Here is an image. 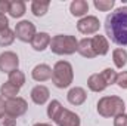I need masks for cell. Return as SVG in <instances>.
I'll use <instances>...</instances> for the list:
<instances>
[{
  "label": "cell",
  "instance_id": "obj_23",
  "mask_svg": "<svg viewBox=\"0 0 127 126\" xmlns=\"http://www.w3.org/2000/svg\"><path fill=\"white\" fill-rule=\"evenodd\" d=\"M7 82H10V83H13L15 86H18L19 89L25 85V74L21 71V70H13V71H10L9 73V80Z\"/></svg>",
  "mask_w": 127,
  "mask_h": 126
},
{
  "label": "cell",
  "instance_id": "obj_24",
  "mask_svg": "<svg viewBox=\"0 0 127 126\" xmlns=\"http://www.w3.org/2000/svg\"><path fill=\"white\" fill-rule=\"evenodd\" d=\"M13 42H15V33L12 31L10 28L0 30V46H1V48L10 46Z\"/></svg>",
  "mask_w": 127,
  "mask_h": 126
},
{
  "label": "cell",
  "instance_id": "obj_14",
  "mask_svg": "<svg viewBox=\"0 0 127 126\" xmlns=\"http://www.w3.org/2000/svg\"><path fill=\"white\" fill-rule=\"evenodd\" d=\"M50 40L52 39H50V36L47 33H44V31L37 33L34 36V39L31 40V48L34 51H37V52H43V51H46L49 48Z\"/></svg>",
  "mask_w": 127,
  "mask_h": 126
},
{
  "label": "cell",
  "instance_id": "obj_31",
  "mask_svg": "<svg viewBox=\"0 0 127 126\" xmlns=\"http://www.w3.org/2000/svg\"><path fill=\"white\" fill-rule=\"evenodd\" d=\"M9 28V19L6 15H0V30Z\"/></svg>",
  "mask_w": 127,
  "mask_h": 126
},
{
  "label": "cell",
  "instance_id": "obj_3",
  "mask_svg": "<svg viewBox=\"0 0 127 126\" xmlns=\"http://www.w3.org/2000/svg\"><path fill=\"white\" fill-rule=\"evenodd\" d=\"M49 49L55 55H72L78 49V40L69 34H56L52 37Z\"/></svg>",
  "mask_w": 127,
  "mask_h": 126
},
{
  "label": "cell",
  "instance_id": "obj_17",
  "mask_svg": "<svg viewBox=\"0 0 127 126\" xmlns=\"http://www.w3.org/2000/svg\"><path fill=\"white\" fill-rule=\"evenodd\" d=\"M87 86H89V89H90L92 92H103V91L108 88L100 74H92V76L87 79Z\"/></svg>",
  "mask_w": 127,
  "mask_h": 126
},
{
  "label": "cell",
  "instance_id": "obj_22",
  "mask_svg": "<svg viewBox=\"0 0 127 126\" xmlns=\"http://www.w3.org/2000/svg\"><path fill=\"white\" fill-rule=\"evenodd\" d=\"M62 108H64L62 104H61L58 99H52V101L49 102V105H47V117L55 122V119L59 116V113L62 111Z\"/></svg>",
  "mask_w": 127,
  "mask_h": 126
},
{
  "label": "cell",
  "instance_id": "obj_27",
  "mask_svg": "<svg viewBox=\"0 0 127 126\" xmlns=\"http://www.w3.org/2000/svg\"><path fill=\"white\" fill-rule=\"evenodd\" d=\"M0 126H16V119L4 113L3 116H0Z\"/></svg>",
  "mask_w": 127,
  "mask_h": 126
},
{
  "label": "cell",
  "instance_id": "obj_4",
  "mask_svg": "<svg viewBox=\"0 0 127 126\" xmlns=\"http://www.w3.org/2000/svg\"><path fill=\"white\" fill-rule=\"evenodd\" d=\"M74 80V70L68 61H58L52 68V82L56 88L65 89L69 88Z\"/></svg>",
  "mask_w": 127,
  "mask_h": 126
},
{
  "label": "cell",
  "instance_id": "obj_13",
  "mask_svg": "<svg viewBox=\"0 0 127 126\" xmlns=\"http://www.w3.org/2000/svg\"><path fill=\"white\" fill-rule=\"evenodd\" d=\"M31 77L35 82H46V80L52 79V68L47 64H38L32 68Z\"/></svg>",
  "mask_w": 127,
  "mask_h": 126
},
{
  "label": "cell",
  "instance_id": "obj_32",
  "mask_svg": "<svg viewBox=\"0 0 127 126\" xmlns=\"http://www.w3.org/2000/svg\"><path fill=\"white\" fill-rule=\"evenodd\" d=\"M4 102H6V101H4V98L0 95V116H3V114H4Z\"/></svg>",
  "mask_w": 127,
  "mask_h": 126
},
{
  "label": "cell",
  "instance_id": "obj_18",
  "mask_svg": "<svg viewBox=\"0 0 127 126\" xmlns=\"http://www.w3.org/2000/svg\"><path fill=\"white\" fill-rule=\"evenodd\" d=\"M27 12V6L22 0H13L10 1V6H9V15L12 18H21L24 16V13Z\"/></svg>",
  "mask_w": 127,
  "mask_h": 126
},
{
  "label": "cell",
  "instance_id": "obj_11",
  "mask_svg": "<svg viewBox=\"0 0 127 126\" xmlns=\"http://www.w3.org/2000/svg\"><path fill=\"white\" fill-rule=\"evenodd\" d=\"M49 96H50V92L46 86L43 85H37L34 86L31 91V99L35 105H44L47 101H49Z\"/></svg>",
  "mask_w": 127,
  "mask_h": 126
},
{
  "label": "cell",
  "instance_id": "obj_6",
  "mask_svg": "<svg viewBox=\"0 0 127 126\" xmlns=\"http://www.w3.org/2000/svg\"><path fill=\"white\" fill-rule=\"evenodd\" d=\"M27 110H28V104L21 96H15V98L6 99V102H4V113L12 116V117H15V119L22 116V114H25Z\"/></svg>",
  "mask_w": 127,
  "mask_h": 126
},
{
  "label": "cell",
  "instance_id": "obj_28",
  "mask_svg": "<svg viewBox=\"0 0 127 126\" xmlns=\"http://www.w3.org/2000/svg\"><path fill=\"white\" fill-rule=\"evenodd\" d=\"M115 83H117L121 89H127V71H121V73L117 74Z\"/></svg>",
  "mask_w": 127,
  "mask_h": 126
},
{
  "label": "cell",
  "instance_id": "obj_16",
  "mask_svg": "<svg viewBox=\"0 0 127 126\" xmlns=\"http://www.w3.org/2000/svg\"><path fill=\"white\" fill-rule=\"evenodd\" d=\"M77 52L81 57H84V58H89V60L95 58L96 54H95V51H93V48H92V39L84 37V39L78 40V49H77Z\"/></svg>",
  "mask_w": 127,
  "mask_h": 126
},
{
  "label": "cell",
  "instance_id": "obj_33",
  "mask_svg": "<svg viewBox=\"0 0 127 126\" xmlns=\"http://www.w3.org/2000/svg\"><path fill=\"white\" fill-rule=\"evenodd\" d=\"M34 126H52V125H49V123H35Z\"/></svg>",
  "mask_w": 127,
  "mask_h": 126
},
{
  "label": "cell",
  "instance_id": "obj_12",
  "mask_svg": "<svg viewBox=\"0 0 127 126\" xmlns=\"http://www.w3.org/2000/svg\"><path fill=\"white\" fill-rule=\"evenodd\" d=\"M92 48H93V51H95L96 57H97V55L103 57V55H106L108 51H109V42H108V39H106L105 36L96 34V36L92 37Z\"/></svg>",
  "mask_w": 127,
  "mask_h": 126
},
{
  "label": "cell",
  "instance_id": "obj_29",
  "mask_svg": "<svg viewBox=\"0 0 127 126\" xmlns=\"http://www.w3.org/2000/svg\"><path fill=\"white\" fill-rule=\"evenodd\" d=\"M114 126H127V114L126 113L114 117Z\"/></svg>",
  "mask_w": 127,
  "mask_h": 126
},
{
  "label": "cell",
  "instance_id": "obj_30",
  "mask_svg": "<svg viewBox=\"0 0 127 126\" xmlns=\"http://www.w3.org/2000/svg\"><path fill=\"white\" fill-rule=\"evenodd\" d=\"M9 6H10V1L0 0V15H6V12H9Z\"/></svg>",
  "mask_w": 127,
  "mask_h": 126
},
{
  "label": "cell",
  "instance_id": "obj_5",
  "mask_svg": "<svg viewBox=\"0 0 127 126\" xmlns=\"http://www.w3.org/2000/svg\"><path fill=\"white\" fill-rule=\"evenodd\" d=\"M15 37L18 39V40H21V42H24V43H31V40L34 39V36L37 34L35 31V25L32 24L31 21H28V19H22V21H19L16 25H15Z\"/></svg>",
  "mask_w": 127,
  "mask_h": 126
},
{
  "label": "cell",
  "instance_id": "obj_21",
  "mask_svg": "<svg viewBox=\"0 0 127 126\" xmlns=\"http://www.w3.org/2000/svg\"><path fill=\"white\" fill-rule=\"evenodd\" d=\"M0 95H1L3 98H6V99L15 98V96L19 95V88L15 86V85L10 83V82H6V83H3V85L0 86Z\"/></svg>",
  "mask_w": 127,
  "mask_h": 126
},
{
  "label": "cell",
  "instance_id": "obj_15",
  "mask_svg": "<svg viewBox=\"0 0 127 126\" xmlns=\"http://www.w3.org/2000/svg\"><path fill=\"white\" fill-rule=\"evenodd\" d=\"M69 12H71L72 16L84 18L89 12V3L86 0H74L69 4Z\"/></svg>",
  "mask_w": 127,
  "mask_h": 126
},
{
  "label": "cell",
  "instance_id": "obj_19",
  "mask_svg": "<svg viewBox=\"0 0 127 126\" xmlns=\"http://www.w3.org/2000/svg\"><path fill=\"white\" fill-rule=\"evenodd\" d=\"M112 61L117 68H124L127 64V51L124 48H117L112 51Z\"/></svg>",
  "mask_w": 127,
  "mask_h": 126
},
{
  "label": "cell",
  "instance_id": "obj_25",
  "mask_svg": "<svg viewBox=\"0 0 127 126\" xmlns=\"http://www.w3.org/2000/svg\"><path fill=\"white\" fill-rule=\"evenodd\" d=\"M117 74H118V73H117L114 68H105V70L100 73V76H102L103 82L106 83V86H111V85L115 83V80H117Z\"/></svg>",
  "mask_w": 127,
  "mask_h": 126
},
{
  "label": "cell",
  "instance_id": "obj_10",
  "mask_svg": "<svg viewBox=\"0 0 127 126\" xmlns=\"http://www.w3.org/2000/svg\"><path fill=\"white\" fill-rule=\"evenodd\" d=\"M66 99H68V102L71 104V105H81V104H84L86 102V99H87V92L83 89V88H80V86H74V88H71L69 91H68V94H66Z\"/></svg>",
  "mask_w": 127,
  "mask_h": 126
},
{
  "label": "cell",
  "instance_id": "obj_20",
  "mask_svg": "<svg viewBox=\"0 0 127 126\" xmlns=\"http://www.w3.org/2000/svg\"><path fill=\"white\" fill-rule=\"evenodd\" d=\"M49 6H50V1H41V0H34L31 3V12L34 16H44L49 10Z\"/></svg>",
  "mask_w": 127,
  "mask_h": 126
},
{
  "label": "cell",
  "instance_id": "obj_8",
  "mask_svg": "<svg viewBox=\"0 0 127 126\" xmlns=\"http://www.w3.org/2000/svg\"><path fill=\"white\" fill-rule=\"evenodd\" d=\"M19 67V58L12 51H4L0 54V71L9 74L13 70H18Z\"/></svg>",
  "mask_w": 127,
  "mask_h": 126
},
{
  "label": "cell",
  "instance_id": "obj_9",
  "mask_svg": "<svg viewBox=\"0 0 127 126\" xmlns=\"http://www.w3.org/2000/svg\"><path fill=\"white\" fill-rule=\"evenodd\" d=\"M55 123L58 126H80L81 125V119L77 113L68 110V108H62V111L59 113V116L55 119Z\"/></svg>",
  "mask_w": 127,
  "mask_h": 126
},
{
  "label": "cell",
  "instance_id": "obj_7",
  "mask_svg": "<svg viewBox=\"0 0 127 126\" xmlns=\"http://www.w3.org/2000/svg\"><path fill=\"white\" fill-rule=\"evenodd\" d=\"M99 28H100V22L93 15H86L84 18H80V21L77 22V30L84 36L96 34Z\"/></svg>",
  "mask_w": 127,
  "mask_h": 126
},
{
  "label": "cell",
  "instance_id": "obj_2",
  "mask_svg": "<svg viewBox=\"0 0 127 126\" xmlns=\"http://www.w3.org/2000/svg\"><path fill=\"white\" fill-rule=\"evenodd\" d=\"M126 110V104L123 101V98L115 96V95H106L102 96L97 101V113L102 117H117L120 114H123Z\"/></svg>",
  "mask_w": 127,
  "mask_h": 126
},
{
  "label": "cell",
  "instance_id": "obj_1",
  "mask_svg": "<svg viewBox=\"0 0 127 126\" xmlns=\"http://www.w3.org/2000/svg\"><path fill=\"white\" fill-rule=\"evenodd\" d=\"M105 33L112 43L127 46V6L117 7L106 16Z\"/></svg>",
  "mask_w": 127,
  "mask_h": 126
},
{
  "label": "cell",
  "instance_id": "obj_26",
  "mask_svg": "<svg viewBox=\"0 0 127 126\" xmlns=\"http://www.w3.org/2000/svg\"><path fill=\"white\" fill-rule=\"evenodd\" d=\"M93 6L97 10H100V12H109L115 6V1L114 0H95Z\"/></svg>",
  "mask_w": 127,
  "mask_h": 126
}]
</instances>
